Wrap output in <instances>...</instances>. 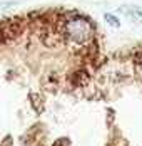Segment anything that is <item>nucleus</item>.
Wrapping results in <instances>:
<instances>
[{"mask_svg":"<svg viewBox=\"0 0 142 146\" xmlns=\"http://www.w3.org/2000/svg\"><path fill=\"white\" fill-rule=\"evenodd\" d=\"M69 35H70L72 40H75V42H85V40H89V37H90V34H92V29H90V25L85 22V20H80V19H77V20H72L70 24H69Z\"/></svg>","mask_w":142,"mask_h":146,"instance_id":"f257e3e1","label":"nucleus"},{"mask_svg":"<svg viewBox=\"0 0 142 146\" xmlns=\"http://www.w3.org/2000/svg\"><path fill=\"white\" fill-rule=\"evenodd\" d=\"M105 19H107V20H110V22H112V25H115V27L119 25V20H117L115 17H112V15H105Z\"/></svg>","mask_w":142,"mask_h":146,"instance_id":"f03ea898","label":"nucleus"}]
</instances>
